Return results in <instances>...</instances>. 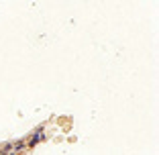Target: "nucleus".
Here are the masks:
<instances>
[{
  "mask_svg": "<svg viewBox=\"0 0 159 155\" xmlns=\"http://www.w3.org/2000/svg\"><path fill=\"white\" fill-rule=\"evenodd\" d=\"M12 155H23V153H21V151H16V153H12Z\"/></svg>",
  "mask_w": 159,
  "mask_h": 155,
  "instance_id": "obj_2",
  "label": "nucleus"
},
{
  "mask_svg": "<svg viewBox=\"0 0 159 155\" xmlns=\"http://www.w3.org/2000/svg\"><path fill=\"white\" fill-rule=\"evenodd\" d=\"M41 137H43V133H41V129H39V131H37V133L33 135V137H31V141H29V145H35L37 141H41Z\"/></svg>",
  "mask_w": 159,
  "mask_h": 155,
  "instance_id": "obj_1",
  "label": "nucleus"
}]
</instances>
